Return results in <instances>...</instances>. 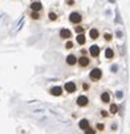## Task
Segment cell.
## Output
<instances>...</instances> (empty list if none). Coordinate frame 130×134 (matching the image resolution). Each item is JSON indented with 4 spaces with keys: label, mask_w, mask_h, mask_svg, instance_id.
<instances>
[{
    "label": "cell",
    "mask_w": 130,
    "mask_h": 134,
    "mask_svg": "<svg viewBox=\"0 0 130 134\" xmlns=\"http://www.w3.org/2000/svg\"><path fill=\"white\" fill-rule=\"evenodd\" d=\"M116 96H117V98H122V96H123V93H122V92L120 90V92H117V93H116Z\"/></svg>",
    "instance_id": "cell-22"
},
{
    "label": "cell",
    "mask_w": 130,
    "mask_h": 134,
    "mask_svg": "<svg viewBox=\"0 0 130 134\" xmlns=\"http://www.w3.org/2000/svg\"><path fill=\"white\" fill-rule=\"evenodd\" d=\"M101 100H102L104 102H109V101H110V94H109V93H106V92H105V93H102Z\"/></svg>",
    "instance_id": "cell-13"
},
{
    "label": "cell",
    "mask_w": 130,
    "mask_h": 134,
    "mask_svg": "<svg viewBox=\"0 0 130 134\" xmlns=\"http://www.w3.org/2000/svg\"><path fill=\"white\" fill-rule=\"evenodd\" d=\"M117 69H118V68H117V65H111V72H113V73H116V72H117Z\"/></svg>",
    "instance_id": "cell-24"
},
{
    "label": "cell",
    "mask_w": 130,
    "mask_h": 134,
    "mask_svg": "<svg viewBox=\"0 0 130 134\" xmlns=\"http://www.w3.org/2000/svg\"><path fill=\"white\" fill-rule=\"evenodd\" d=\"M85 134H94V130L90 129V127H88V129L85 130Z\"/></svg>",
    "instance_id": "cell-19"
},
{
    "label": "cell",
    "mask_w": 130,
    "mask_h": 134,
    "mask_svg": "<svg viewBox=\"0 0 130 134\" xmlns=\"http://www.w3.org/2000/svg\"><path fill=\"white\" fill-rule=\"evenodd\" d=\"M81 15L78 13V12H72L70 13V16H69V20H70V23H73V24H78L80 21H81Z\"/></svg>",
    "instance_id": "cell-2"
},
{
    "label": "cell",
    "mask_w": 130,
    "mask_h": 134,
    "mask_svg": "<svg viewBox=\"0 0 130 134\" xmlns=\"http://www.w3.org/2000/svg\"><path fill=\"white\" fill-rule=\"evenodd\" d=\"M105 40H106V41H110V40H111V35H110V33H108V32L105 33Z\"/></svg>",
    "instance_id": "cell-18"
},
{
    "label": "cell",
    "mask_w": 130,
    "mask_h": 134,
    "mask_svg": "<svg viewBox=\"0 0 130 134\" xmlns=\"http://www.w3.org/2000/svg\"><path fill=\"white\" fill-rule=\"evenodd\" d=\"M60 36L63 37V39H69V37L72 36V32L69 29H61L60 31Z\"/></svg>",
    "instance_id": "cell-9"
},
{
    "label": "cell",
    "mask_w": 130,
    "mask_h": 134,
    "mask_svg": "<svg viewBox=\"0 0 130 134\" xmlns=\"http://www.w3.org/2000/svg\"><path fill=\"white\" fill-rule=\"evenodd\" d=\"M78 126H80L81 129L86 130V129L89 127V121H88V120H81V121H80V124H78Z\"/></svg>",
    "instance_id": "cell-11"
},
{
    "label": "cell",
    "mask_w": 130,
    "mask_h": 134,
    "mask_svg": "<svg viewBox=\"0 0 130 134\" xmlns=\"http://www.w3.org/2000/svg\"><path fill=\"white\" fill-rule=\"evenodd\" d=\"M61 93H63V89L60 86H53L50 89V94H53V96H61Z\"/></svg>",
    "instance_id": "cell-8"
},
{
    "label": "cell",
    "mask_w": 130,
    "mask_h": 134,
    "mask_svg": "<svg viewBox=\"0 0 130 134\" xmlns=\"http://www.w3.org/2000/svg\"><path fill=\"white\" fill-rule=\"evenodd\" d=\"M49 19H50V20H56V19H57V15L53 13V12H50V13H49Z\"/></svg>",
    "instance_id": "cell-17"
},
{
    "label": "cell",
    "mask_w": 130,
    "mask_h": 134,
    "mask_svg": "<svg viewBox=\"0 0 130 134\" xmlns=\"http://www.w3.org/2000/svg\"><path fill=\"white\" fill-rule=\"evenodd\" d=\"M41 8H43V5H41V3H40V2H35V3H32V4H31V9H32L33 12L40 11Z\"/></svg>",
    "instance_id": "cell-7"
},
{
    "label": "cell",
    "mask_w": 130,
    "mask_h": 134,
    "mask_svg": "<svg viewBox=\"0 0 130 134\" xmlns=\"http://www.w3.org/2000/svg\"><path fill=\"white\" fill-rule=\"evenodd\" d=\"M89 36L92 37V39H97V37L100 36V32H98L97 29H94V28H93V29H90V32H89Z\"/></svg>",
    "instance_id": "cell-12"
},
{
    "label": "cell",
    "mask_w": 130,
    "mask_h": 134,
    "mask_svg": "<svg viewBox=\"0 0 130 134\" xmlns=\"http://www.w3.org/2000/svg\"><path fill=\"white\" fill-rule=\"evenodd\" d=\"M116 35H117V37H122V32H121V31H117Z\"/></svg>",
    "instance_id": "cell-25"
},
{
    "label": "cell",
    "mask_w": 130,
    "mask_h": 134,
    "mask_svg": "<svg viewBox=\"0 0 130 134\" xmlns=\"http://www.w3.org/2000/svg\"><path fill=\"white\" fill-rule=\"evenodd\" d=\"M117 110H118V106H117L116 104H111V105H110V113L114 114V113H117Z\"/></svg>",
    "instance_id": "cell-16"
},
{
    "label": "cell",
    "mask_w": 130,
    "mask_h": 134,
    "mask_svg": "<svg viewBox=\"0 0 130 134\" xmlns=\"http://www.w3.org/2000/svg\"><path fill=\"white\" fill-rule=\"evenodd\" d=\"M65 47H66V48H68V49H70V48H72V47H73V43H72V41H68V43H66V45H65Z\"/></svg>",
    "instance_id": "cell-23"
},
{
    "label": "cell",
    "mask_w": 130,
    "mask_h": 134,
    "mask_svg": "<svg viewBox=\"0 0 130 134\" xmlns=\"http://www.w3.org/2000/svg\"><path fill=\"white\" fill-rule=\"evenodd\" d=\"M76 32H78L80 35H82V32H84V28H82V27H76Z\"/></svg>",
    "instance_id": "cell-20"
},
{
    "label": "cell",
    "mask_w": 130,
    "mask_h": 134,
    "mask_svg": "<svg viewBox=\"0 0 130 134\" xmlns=\"http://www.w3.org/2000/svg\"><path fill=\"white\" fill-rule=\"evenodd\" d=\"M76 63H77V59H76V56H74V54H69L66 57V64L68 65H74Z\"/></svg>",
    "instance_id": "cell-6"
},
{
    "label": "cell",
    "mask_w": 130,
    "mask_h": 134,
    "mask_svg": "<svg viewBox=\"0 0 130 134\" xmlns=\"http://www.w3.org/2000/svg\"><path fill=\"white\" fill-rule=\"evenodd\" d=\"M101 76H102V72H101V69L96 68V69H93V70L90 72L89 77H90L93 81H98V80L101 79Z\"/></svg>",
    "instance_id": "cell-1"
},
{
    "label": "cell",
    "mask_w": 130,
    "mask_h": 134,
    "mask_svg": "<svg viewBox=\"0 0 130 134\" xmlns=\"http://www.w3.org/2000/svg\"><path fill=\"white\" fill-rule=\"evenodd\" d=\"M88 102H89V100H88V97H85V96H80V97L77 98L78 106H85V105H88Z\"/></svg>",
    "instance_id": "cell-3"
},
{
    "label": "cell",
    "mask_w": 130,
    "mask_h": 134,
    "mask_svg": "<svg viewBox=\"0 0 130 134\" xmlns=\"http://www.w3.org/2000/svg\"><path fill=\"white\" fill-rule=\"evenodd\" d=\"M82 88H84V90H88V89H89V85H88V84H84Z\"/></svg>",
    "instance_id": "cell-26"
},
{
    "label": "cell",
    "mask_w": 130,
    "mask_h": 134,
    "mask_svg": "<svg viewBox=\"0 0 130 134\" xmlns=\"http://www.w3.org/2000/svg\"><path fill=\"white\" fill-rule=\"evenodd\" d=\"M78 64H80L81 66H86V65L89 64V59H88V57H85V56H82V57H80Z\"/></svg>",
    "instance_id": "cell-10"
},
{
    "label": "cell",
    "mask_w": 130,
    "mask_h": 134,
    "mask_svg": "<svg viewBox=\"0 0 130 134\" xmlns=\"http://www.w3.org/2000/svg\"><path fill=\"white\" fill-rule=\"evenodd\" d=\"M90 54H92L93 57H98V54H100V47L92 45V47H90Z\"/></svg>",
    "instance_id": "cell-5"
},
{
    "label": "cell",
    "mask_w": 130,
    "mask_h": 134,
    "mask_svg": "<svg viewBox=\"0 0 130 134\" xmlns=\"http://www.w3.org/2000/svg\"><path fill=\"white\" fill-rule=\"evenodd\" d=\"M77 43L81 44V45L85 44V36H84V35H78V36H77Z\"/></svg>",
    "instance_id": "cell-15"
},
{
    "label": "cell",
    "mask_w": 130,
    "mask_h": 134,
    "mask_svg": "<svg viewBox=\"0 0 130 134\" xmlns=\"http://www.w3.org/2000/svg\"><path fill=\"white\" fill-rule=\"evenodd\" d=\"M113 56H114V53H113V51H111L110 48H108L105 51V57H106V59H111Z\"/></svg>",
    "instance_id": "cell-14"
},
{
    "label": "cell",
    "mask_w": 130,
    "mask_h": 134,
    "mask_svg": "<svg viewBox=\"0 0 130 134\" xmlns=\"http://www.w3.org/2000/svg\"><path fill=\"white\" fill-rule=\"evenodd\" d=\"M97 127H98L100 130H102V129H104V125H102V124H98V125H97Z\"/></svg>",
    "instance_id": "cell-27"
},
{
    "label": "cell",
    "mask_w": 130,
    "mask_h": 134,
    "mask_svg": "<svg viewBox=\"0 0 130 134\" xmlns=\"http://www.w3.org/2000/svg\"><path fill=\"white\" fill-rule=\"evenodd\" d=\"M101 114H102V116H104V117H105V116H108V113H106L105 110H104V111H101Z\"/></svg>",
    "instance_id": "cell-28"
},
{
    "label": "cell",
    "mask_w": 130,
    "mask_h": 134,
    "mask_svg": "<svg viewBox=\"0 0 130 134\" xmlns=\"http://www.w3.org/2000/svg\"><path fill=\"white\" fill-rule=\"evenodd\" d=\"M32 19H39V13H37V12H32Z\"/></svg>",
    "instance_id": "cell-21"
},
{
    "label": "cell",
    "mask_w": 130,
    "mask_h": 134,
    "mask_svg": "<svg viewBox=\"0 0 130 134\" xmlns=\"http://www.w3.org/2000/svg\"><path fill=\"white\" fill-rule=\"evenodd\" d=\"M64 88H65V90H66V92L73 93L74 90H76V84H74V82H66Z\"/></svg>",
    "instance_id": "cell-4"
}]
</instances>
